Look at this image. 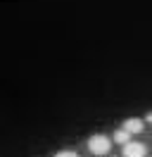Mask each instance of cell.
Here are the masks:
<instances>
[{
    "label": "cell",
    "mask_w": 152,
    "mask_h": 157,
    "mask_svg": "<svg viewBox=\"0 0 152 157\" xmlns=\"http://www.w3.org/2000/svg\"><path fill=\"white\" fill-rule=\"evenodd\" d=\"M88 150H90V155L102 157V155H107V152L112 150V140H109V136H104V133L90 136L88 138Z\"/></svg>",
    "instance_id": "1"
},
{
    "label": "cell",
    "mask_w": 152,
    "mask_h": 157,
    "mask_svg": "<svg viewBox=\"0 0 152 157\" xmlns=\"http://www.w3.org/2000/svg\"><path fill=\"white\" fill-rule=\"evenodd\" d=\"M145 152H147L145 143H135V140H131V143L124 145V157H145Z\"/></svg>",
    "instance_id": "2"
},
{
    "label": "cell",
    "mask_w": 152,
    "mask_h": 157,
    "mask_svg": "<svg viewBox=\"0 0 152 157\" xmlns=\"http://www.w3.org/2000/svg\"><path fill=\"white\" fill-rule=\"evenodd\" d=\"M124 128H128L131 133H142L145 119H126V121H124Z\"/></svg>",
    "instance_id": "3"
},
{
    "label": "cell",
    "mask_w": 152,
    "mask_h": 157,
    "mask_svg": "<svg viewBox=\"0 0 152 157\" xmlns=\"http://www.w3.org/2000/svg\"><path fill=\"white\" fill-rule=\"evenodd\" d=\"M112 140H114V143H119V145H126V143H131V131L121 126L119 131H114Z\"/></svg>",
    "instance_id": "4"
},
{
    "label": "cell",
    "mask_w": 152,
    "mask_h": 157,
    "mask_svg": "<svg viewBox=\"0 0 152 157\" xmlns=\"http://www.w3.org/2000/svg\"><path fill=\"white\" fill-rule=\"evenodd\" d=\"M55 157H78V155H76L74 150H62V152H57Z\"/></svg>",
    "instance_id": "5"
},
{
    "label": "cell",
    "mask_w": 152,
    "mask_h": 157,
    "mask_svg": "<svg viewBox=\"0 0 152 157\" xmlns=\"http://www.w3.org/2000/svg\"><path fill=\"white\" fill-rule=\"evenodd\" d=\"M145 121H150V124H152V112L147 114V117H145Z\"/></svg>",
    "instance_id": "6"
}]
</instances>
